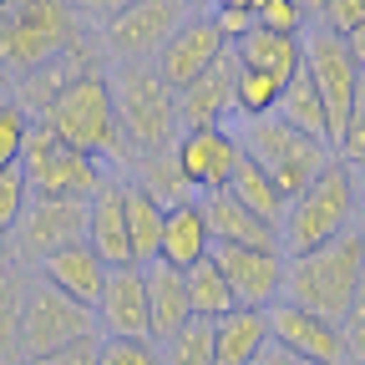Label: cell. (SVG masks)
Masks as SVG:
<instances>
[{"mask_svg": "<svg viewBox=\"0 0 365 365\" xmlns=\"http://www.w3.org/2000/svg\"><path fill=\"white\" fill-rule=\"evenodd\" d=\"M81 41H86V31H81V11L71 0H21L11 21H0V66L11 76H26Z\"/></svg>", "mask_w": 365, "mask_h": 365, "instance_id": "cell-6", "label": "cell"}, {"mask_svg": "<svg viewBox=\"0 0 365 365\" xmlns=\"http://www.w3.org/2000/svg\"><path fill=\"white\" fill-rule=\"evenodd\" d=\"M36 274L26 264H0V365H21V309Z\"/></svg>", "mask_w": 365, "mask_h": 365, "instance_id": "cell-28", "label": "cell"}, {"mask_svg": "<svg viewBox=\"0 0 365 365\" xmlns=\"http://www.w3.org/2000/svg\"><path fill=\"white\" fill-rule=\"evenodd\" d=\"M249 365H309V360H299V355H289L284 345H274V340H269V345H264Z\"/></svg>", "mask_w": 365, "mask_h": 365, "instance_id": "cell-43", "label": "cell"}, {"mask_svg": "<svg viewBox=\"0 0 365 365\" xmlns=\"http://www.w3.org/2000/svg\"><path fill=\"white\" fill-rule=\"evenodd\" d=\"M26 137H31V117L11 97H0V168L26 158Z\"/></svg>", "mask_w": 365, "mask_h": 365, "instance_id": "cell-34", "label": "cell"}, {"mask_svg": "<svg viewBox=\"0 0 365 365\" xmlns=\"http://www.w3.org/2000/svg\"><path fill=\"white\" fill-rule=\"evenodd\" d=\"M208 259L223 269L228 289H234L239 304L269 309L274 299L284 294V254H269V249H234V244H213Z\"/></svg>", "mask_w": 365, "mask_h": 365, "instance_id": "cell-15", "label": "cell"}, {"mask_svg": "<svg viewBox=\"0 0 365 365\" xmlns=\"http://www.w3.org/2000/svg\"><path fill=\"white\" fill-rule=\"evenodd\" d=\"M41 127H51L61 143H71L76 153L97 158L107 173H132V153L122 143V127H117V107H112V81L107 71H81L71 86L56 91V102L36 117Z\"/></svg>", "mask_w": 365, "mask_h": 365, "instance_id": "cell-1", "label": "cell"}, {"mask_svg": "<svg viewBox=\"0 0 365 365\" xmlns=\"http://www.w3.org/2000/svg\"><path fill=\"white\" fill-rule=\"evenodd\" d=\"M97 345H102V335H86V340H76L66 350L36 355V360H21V365H97Z\"/></svg>", "mask_w": 365, "mask_h": 365, "instance_id": "cell-41", "label": "cell"}, {"mask_svg": "<svg viewBox=\"0 0 365 365\" xmlns=\"http://www.w3.org/2000/svg\"><path fill=\"white\" fill-rule=\"evenodd\" d=\"M355 168V208H360V218H365V163H350ZM365 228V223H360Z\"/></svg>", "mask_w": 365, "mask_h": 365, "instance_id": "cell-46", "label": "cell"}, {"mask_svg": "<svg viewBox=\"0 0 365 365\" xmlns=\"http://www.w3.org/2000/svg\"><path fill=\"white\" fill-rule=\"evenodd\" d=\"M254 6H259V0H213L208 11H249L254 16Z\"/></svg>", "mask_w": 365, "mask_h": 365, "instance_id": "cell-47", "label": "cell"}, {"mask_svg": "<svg viewBox=\"0 0 365 365\" xmlns=\"http://www.w3.org/2000/svg\"><path fill=\"white\" fill-rule=\"evenodd\" d=\"M188 16L193 11L182 0H127L112 16H102V46L117 61H153Z\"/></svg>", "mask_w": 365, "mask_h": 365, "instance_id": "cell-10", "label": "cell"}, {"mask_svg": "<svg viewBox=\"0 0 365 365\" xmlns=\"http://www.w3.org/2000/svg\"><path fill=\"white\" fill-rule=\"evenodd\" d=\"M213 234H208V218L198 208V198H182L173 208H163V239H158V259L173 269H193L198 259H208Z\"/></svg>", "mask_w": 365, "mask_h": 365, "instance_id": "cell-22", "label": "cell"}, {"mask_svg": "<svg viewBox=\"0 0 365 365\" xmlns=\"http://www.w3.org/2000/svg\"><path fill=\"white\" fill-rule=\"evenodd\" d=\"M264 314H269V340L284 345L289 355H299L309 365H350L345 360L340 319H325V314H314V309H299L289 299H274Z\"/></svg>", "mask_w": 365, "mask_h": 365, "instance_id": "cell-11", "label": "cell"}, {"mask_svg": "<svg viewBox=\"0 0 365 365\" xmlns=\"http://www.w3.org/2000/svg\"><path fill=\"white\" fill-rule=\"evenodd\" d=\"M208 325H213V360L218 365H249L269 345V314L254 304H234L218 319H208Z\"/></svg>", "mask_w": 365, "mask_h": 365, "instance_id": "cell-24", "label": "cell"}, {"mask_svg": "<svg viewBox=\"0 0 365 365\" xmlns=\"http://www.w3.org/2000/svg\"><path fill=\"white\" fill-rule=\"evenodd\" d=\"M274 117H284L289 127H299V132H309V137H325V143H330V132H325V107H319V91H314V81H309L304 61H299V71L284 81Z\"/></svg>", "mask_w": 365, "mask_h": 365, "instance_id": "cell-30", "label": "cell"}, {"mask_svg": "<svg viewBox=\"0 0 365 365\" xmlns=\"http://www.w3.org/2000/svg\"><path fill=\"white\" fill-rule=\"evenodd\" d=\"M26 208H31V182H26V168H21V163L0 168V228H16Z\"/></svg>", "mask_w": 365, "mask_h": 365, "instance_id": "cell-37", "label": "cell"}, {"mask_svg": "<svg viewBox=\"0 0 365 365\" xmlns=\"http://www.w3.org/2000/svg\"><path fill=\"white\" fill-rule=\"evenodd\" d=\"M279 91H284V81H274V76H264V71H254V66L239 61V76H234V107H239V117L274 112V107H279Z\"/></svg>", "mask_w": 365, "mask_h": 365, "instance_id": "cell-33", "label": "cell"}, {"mask_svg": "<svg viewBox=\"0 0 365 365\" xmlns=\"http://www.w3.org/2000/svg\"><path fill=\"white\" fill-rule=\"evenodd\" d=\"M122 213H127V244H132V264L143 269L158 259V239H163V203H153L137 182H122Z\"/></svg>", "mask_w": 365, "mask_h": 365, "instance_id": "cell-26", "label": "cell"}, {"mask_svg": "<svg viewBox=\"0 0 365 365\" xmlns=\"http://www.w3.org/2000/svg\"><path fill=\"white\" fill-rule=\"evenodd\" d=\"M314 21H319V26H330L335 36H350V31L365 21V0H319Z\"/></svg>", "mask_w": 365, "mask_h": 365, "instance_id": "cell-40", "label": "cell"}, {"mask_svg": "<svg viewBox=\"0 0 365 365\" xmlns=\"http://www.w3.org/2000/svg\"><path fill=\"white\" fill-rule=\"evenodd\" d=\"M228 127H234L244 158L259 163L274 182H279L284 198H294L304 182L335 158V148L325 143V137H309V132L289 127L284 117H274V112H264V117H239V122H228Z\"/></svg>", "mask_w": 365, "mask_h": 365, "instance_id": "cell-5", "label": "cell"}, {"mask_svg": "<svg viewBox=\"0 0 365 365\" xmlns=\"http://www.w3.org/2000/svg\"><path fill=\"white\" fill-rule=\"evenodd\" d=\"M340 335H345V360L350 365H365V284L355 289V299L340 314Z\"/></svg>", "mask_w": 365, "mask_h": 365, "instance_id": "cell-39", "label": "cell"}, {"mask_svg": "<svg viewBox=\"0 0 365 365\" xmlns=\"http://www.w3.org/2000/svg\"><path fill=\"white\" fill-rule=\"evenodd\" d=\"M11 81H16V76H11L6 66H0V97H11Z\"/></svg>", "mask_w": 365, "mask_h": 365, "instance_id": "cell-49", "label": "cell"}, {"mask_svg": "<svg viewBox=\"0 0 365 365\" xmlns=\"http://www.w3.org/2000/svg\"><path fill=\"white\" fill-rule=\"evenodd\" d=\"M355 223H360V208H355V168L345 158H330L289 198V208L279 218V249L284 254L319 249L325 239L345 234V228H355Z\"/></svg>", "mask_w": 365, "mask_h": 365, "instance_id": "cell-4", "label": "cell"}, {"mask_svg": "<svg viewBox=\"0 0 365 365\" xmlns=\"http://www.w3.org/2000/svg\"><path fill=\"white\" fill-rule=\"evenodd\" d=\"M16 254V244H11V228H0V264H6Z\"/></svg>", "mask_w": 365, "mask_h": 365, "instance_id": "cell-48", "label": "cell"}, {"mask_svg": "<svg viewBox=\"0 0 365 365\" xmlns=\"http://www.w3.org/2000/svg\"><path fill=\"white\" fill-rule=\"evenodd\" d=\"M345 51H350V56H355V66L365 71V21H360V26L345 36Z\"/></svg>", "mask_w": 365, "mask_h": 365, "instance_id": "cell-45", "label": "cell"}, {"mask_svg": "<svg viewBox=\"0 0 365 365\" xmlns=\"http://www.w3.org/2000/svg\"><path fill=\"white\" fill-rule=\"evenodd\" d=\"M182 279H188V304H193V319H218L223 309H234V289H228L223 269L213 259H198L193 269H182Z\"/></svg>", "mask_w": 365, "mask_h": 365, "instance_id": "cell-31", "label": "cell"}, {"mask_svg": "<svg viewBox=\"0 0 365 365\" xmlns=\"http://www.w3.org/2000/svg\"><path fill=\"white\" fill-rule=\"evenodd\" d=\"M163 350V365H218L213 360V325L208 319H188L178 335L158 340Z\"/></svg>", "mask_w": 365, "mask_h": 365, "instance_id": "cell-32", "label": "cell"}, {"mask_svg": "<svg viewBox=\"0 0 365 365\" xmlns=\"http://www.w3.org/2000/svg\"><path fill=\"white\" fill-rule=\"evenodd\" d=\"M21 168H26V182H31V198H76V203H86L112 178L97 158L76 153L71 143H61V137L51 127H41V122H31Z\"/></svg>", "mask_w": 365, "mask_h": 365, "instance_id": "cell-7", "label": "cell"}, {"mask_svg": "<svg viewBox=\"0 0 365 365\" xmlns=\"http://www.w3.org/2000/svg\"><path fill=\"white\" fill-rule=\"evenodd\" d=\"M299 46H304V71H309V81H314V91H319L325 132H330V148H335V143H340V127H345V112H350V102H355V86H360L365 71H360L355 56L345 51V36H335L330 26H319V21L304 26Z\"/></svg>", "mask_w": 365, "mask_h": 365, "instance_id": "cell-9", "label": "cell"}, {"mask_svg": "<svg viewBox=\"0 0 365 365\" xmlns=\"http://www.w3.org/2000/svg\"><path fill=\"white\" fill-rule=\"evenodd\" d=\"M213 16V26H218V36H223V46H234L249 26H254V16L249 11H208Z\"/></svg>", "mask_w": 365, "mask_h": 365, "instance_id": "cell-42", "label": "cell"}, {"mask_svg": "<svg viewBox=\"0 0 365 365\" xmlns=\"http://www.w3.org/2000/svg\"><path fill=\"white\" fill-rule=\"evenodd\" d=\"M182 6H188V11H208V6H213V0H182Z\"/></svg>", "mask_w": 365, "mask_h": 365, "instance_id": "cell-51", "label": "cell"}, {"mask_svg": "<svg viewBox=\"0 0 365 365\" xmlns=\"http://www.w3.org/2000/svg\"><path fill=\"white\" fill-rule=\"evenodd\" d=\"M365 284V228H345V234L325 239L319 249L284 254V294L299 309H314L325 319H340L355 289Z\"/></svg>", "mask_w": 365, "mask_h": 365, "instance_id": "cell-2", "label": "cell"}, {"mask_svg": "<svg viewBox=\"0 0 365 365\" xmlns=\"http://www.w3.org/2000/svg\"><path fill=\"white\" fill-rule=\"evenodd\" d=\"M198 208L208 218V234L213 244H234V249H269V254H284L279 249V228L264 223L254 208H244L228 188L218 193H198Z\"/></svg>", "mask_w": 365, "mask_h": 365, "instance_id": "cell-18", "label": "cell"}, {"mask_svg": "<svg viewBox=\"0 0 365 365\" xmlns=\"http://www.w3.org/2000/svg\"><path fill=\"white\" fill-rule=\"evenodd\" d=\"M97 335H117V340H153V314H148V284L143 269L122 264L107 274L102 299H97Z\"/></svg>", "mask_w": 365, "mask_h": 365, "instance_id": "cell-16", "label": "cell"}, {"mask_svg": "<svg viewBox=\"0 0 365 365\" xmlns=\"http://www.w3.org/2000/svg\"><path fill=\"white\" fill-rule=\"evenodd\" d=\"M234 76H239V56H234V46H223L188 86H178V127H228L234 122L239 117Z\"/></svg>", "mask_w": 365, "mask_h": 365, "instance_id": "cell-13", "label": "cell"}, {"mask_svg": "<svg viewBox=\"0 0 365 365\" xmlns=\"http://www.w3.org/2000/svg\"><path fill=\"white\" fill-rule=\"evenodd\" d=\"M335 158H345V163H365V76H360L355 102H350V112H345V127H340Z\"/></svg>", "mask_w": 365, "mask_h": 365, "instance_id": "cell-38", "label": "cell"}, {"mask_svg": "<svg viewBox=\"0 0 365 365\" xmlns=\"http://www.w3.org/2000/svg\"><path fill=\"white\" fill-rule=\"evenodd\" d=\"M112 81V107H117V127H122V143L137 158L163 153L178 143V91L158 76L153 61H117L107 71Z\"/></svg>", "mask_w": 365, "mask_h": 365, "instance_id": "cell-3", "label": "cell"}, {"mask_svg": "<svg viewBox=\"0 0 365 365\" xmlns=\"http://www.w3.org/2000/svg\"><path fill=\"white\" fill-rule=\"evenodd\" d=\"M254 26L279 31V36H304L309 11L299 6V0H259V6H254Z\"/></svg>", "mask_w": 365, "mask_h": 365, "instance_id": "cell-35", "label": "cell"}, {"mask_svg": "<svg viewBox=\"0 0 365 365\" xmlns=\"http://www.w3.org/2000/svg\"><path fill=\"white\" fill-rule=\"evenodd\" d=\"M81 239H86V203L76 198H31V208L11 228V244L26 264H41L46 254L81 244Z\"/></svg>", "mask_w": 365, "mask_h": 365, "instance_id": "cell-12", "label": "cell"}, {"mask_svg": "<svg viewBox=\"0 0 365 365\" xmlns=\"http://www.w3.org/2000/svg\"><path fill=\"white\" fill-rule=\"evenodd\" d=\"M36 274L51 289H61V294H71L76 304H91L97 309V299H102V284H107V264L97 259V249H91L86 239L81 244H66V249H56V254H46L41 264H36Z\"/></svg>", "mask_w": 365, "mask_h": 365, "instance_id": "cell-19", "label": "cell"}, {"mask_svg": "<svg viewBox=\"0 0 365 365\" xmlns=\"http://www.w3.org/2000/svg\"><path fill=\"white\" fill-rule=\"evenodd\" d=\"M143 284H148L153 340H168V335H178V330L193 319V304H188V279H182V269H173V264L153 259V264H143Z\"/></svg>", "mask_w": 365, "mask_h": 365, "instance_id": "cell-23", "label": "cell"}, {"mask_svg": "<svg viewBox=\"0 0 365 365\" xmlns=\"http://www.w3.org/2000/svg\"><path fill=\"white\" fill-rule=\"evenodd\" d=\"M178 163H182V178L193 182V193H218L228 188V178H234L244 148L234 127H182L178 143H173Z\"/></svg>", "mask_w": 365, "mask_h": 365, "instance_id": "cell-14", "label": "cell"}, {"mask_svg": "<svg viewBox=\"0 0 365 365\" xmlns=\"http://www.w3.org/2000/svg\"><path fill=\"white\" fill-rule=\"evenodd\" d=\"M122 182L127 178H107L97 193L86 198V244L97 249V259L107 269L132 264V244H127V213H122Z\"/></svg>", "mask_w": 365, "mask_h": 365, "instance_id": "cell-20", "label": "cell"}, {"mask_svg": "<svg viewBox=\"0 0 365 365\" xmlns=\"http://www.w3.org/2000/svg\"><path fill=\"white\" fill-rule=\"evenodd\" d=\"M21 6V0H0V21H11V11Z\"/></svg>", "mask_w": 365, "mask_h": 365, "instance_id": "cell-50", "label": "cell"}, {"mask_svg": "<svg viewBox=\"0 0 365 365\" xmlns=\"http://www.w3.org/2000/svg\"><path fill=\"white\" fill-rule=\"evenodd\" d=\"M234 56H239L244 66L274 76V81H289V76L299 71V61H304V46H299V36H279V31L249 26V31L234 41Z\"/></svg>", "mask_w": 365, "mask_h": 365, "instance_id": "cell-25", "label": "cell"}, {"mask_svg": "<svg viewBox=\"0 0 365 365\" xmlns=\"http://www.w3.org/2000/svg\"><path fill=\"white\" fill-rule=\"evenodd\" d=\"M91 66H97V56H91V46L81 41V46H71V51H61L56 61H46V66H36V71L16 76V81H11V102L36 122L46 107L56 102V91H61V86H71V81H76L81 71H91Z\"/></svg>", "mask_w": 365, "mask_h": 365, "instance_id": "cell-21", "label": "cell"}, {"mask_svg": "<svg viewBox=\"0 0 365 365\" xmlns=\"http://www.w3.org/2000/svg\"><path fill=\"white\" fill-rule=\"evenodd\" d=\"M86 335H97V309L91 304H76L71 294L51 289L36 274L31 289H26V309H21V360H36V355H51V350H66Z\"/></svg>", "mask_w": 365, "mask_h": 365, "instance_id": "cell-8", "label": "cell"}, {"mask_svg": "<svg viewBox=\"0 0 365 365\" xmlns=\"http://www.w3.org/2000/svg\"><path fill=\"white\" fill-rule=\"evenodd\" d=\"M97 365H163V350H158V340H117V335H102Z\"/></svg>", "mask_w": 365, "mask_h": 365, "instance_id": "cell-36", "label": "cell"}, {"mask_svg": "<svg viewBox=\"0 0 365 365\" xmlns=\"http://www.w3.org/2000/svg\"><path fill=\"white\" fill-rule=\"evenodd\" d=\"M228 193H234L244 208H254L264 223H274V228H279V218H284V208H289L284 188H279V182H274L259 163H249V158H239L234 178H228Z\"/></svg>", "mask_w": 365, "mask_h": 365, "instance_id": "cell-29", "label": "cell"}, {"mask_svg": "<svg viewBox=\"0 0 365 365\" xmlns=\"http://www.w3.org/2000/svg\"><path fill=\"white\" fill-rule=\"evenodd\" d=\"M299 6L309 11V21H314V11H319V0H299Z\"/></svg>", "mask_w": 365, "mask_h": 365, "instance_id": "cell-52", "label": "cell"}, {"mask_svg": "<svg viewBox=\"0 0 365 365\" xmlns=\"http://www.w3.org/2000/svg\"><path fill=\"white\" fill-rule=\"evenodd\" d=\"M71 6H76L81 16H112L117 6H127V0H71Z\"/></svg>", "mask_w": 365, "mask_h": 365, "instance_id": "cell-44", "label": "cell"}, {"mask_svg": "<svg viewBox=\"0 0 365 365\" xmlns=\"http://www.w3.org/2000/svg\"><path fill=\"white\" fill-rule=\"evenodd\" d=\"M132 182H137V188H143L153 203H163V208H173V203H182V198H198L193 182L182 178V163H178L173 148L137 158V163H132Z\"/></svg>", "mask_w": 365, "mask_h": 365, "instance_id": "cell-27", "label": "cell"}, {"mask_svg": "<svg viewBox=\"0 0 365 365\" xmlns=\"http://www.w3.org/2000/svg\"><path fill=\"white\" fill-rule=\"evenodd\" d=\"M218 51H223V36H218L213 16H208V11H193L188 21H182V26L168 36V46L153 56V66H158V76L178 91V86H188Z\"/></svg>", "mask_w": 365, "mask_h": 365, "instance_id": "cell-17", "label": "cell"}]
</instances>
